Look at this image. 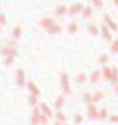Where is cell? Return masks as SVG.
<instances>
[{
    "instance_id": "24",
    "label": "cell",
    "mask_w": 118,
    "mask_h": 125,
    "mask_svg": "<svg viewBox=\"0 0 118 125\" xmlns=\"http://www.w3.org/2000/svg\"><path fill=\"white\" fill-rule=\"evenodd\" d=\"M81 120H82L81 116H76V117H74V121H76V123H81Z\"/></svg>"
},
{
    "instance_id": "9",
    "label": "cell",
    "mask_w": 118,
    "mask_h": 125,
    "mask_svg": "<svg viewBox=\"0 0 118 125\" xmlns=\"http://www.w3.org/2000/svg\"><path fill=\"white\" fill-rule=\"evenodd\" d=\"M65 12H66V7H65V5H61V7H58L57 10H56V13H57V15H64Z\"/></svg>"
},
{
    "instance_id": "18",
    "label": "cell",
    "mask_w": 118,
    "mask_h": 125,
    "mask_svg": "<svg viewBox=\"0 0 118 125\" xmlns=\"http://www.w3.org/2000/svg\"><path fill=\"white\" fill-rule=\"evenodd\" d=\"M93 4H94V7H97V8H101L102 7V1H101V0H93Z\"/></svg>"
},
{
    "instance_id": "28",
    "label": "cell",
    "mask_w": 118,
    "mask_h": 125,
    "mask_svg": "<svg viewBox=\"0 0 118 125\" xmlns=\"http://www.w3.org/2000/svg\"><path fill=\"white\" fill-rule=\"evenodd\" d=\"M100 116H101V117H106V109H102L101 115H100Z\"/></svg>"
},
{
    "instance_id": "6",
    "label": "cell",
    "mask_w": 118,
    "mask_h": 125,
    "mask_svg": "<svg viewBox=\"0 0 118 125\" xmlns=\"http://www.w3.org/2000/svg\"><path fill=\"white\" fill-rule=\"evenodd\" d=\"M102 33H104V37L106 40H111V35H110V32L108 31V27L106 25H102Z\"/></svg>"
},
{
    "instance_id": "27",
    "label": "cell",
    "mask_w": 118,
    "mask_h": 125,
    "mask_svg": "<svg viewBox=\"0 0 118 125\" xmlns=\"http://www.w3.org/2000/svg\"><path fill=\"white\" fill-rule=\"evenodd\" d=\"M78 80H80V83H82L85 80V75H80L78 76Z\"/></svg>"
},
{
    "instance_id": "33",
    "label": "cell",
    "mask_w": 118,
    "mask_h": 125,
    "mask_svg": "<svg viewBox=\"0 0 118 125\" xmlns=\"http://www.w3.org/2000/svg\"><path fill=\"white\" fill-rule=\"evenodd\" d=\"M57 116H58V118H60V120H63V118H64V116H63V115H61V113H60V112H58V113H57Z\"/></svg>"
},
{
    "instance_id": "14",
    "label": "cell",
    "mask_w": 118,
    "mask_h": 125,
    "mask_svg": "<svg viewBox=\"0 0 118 125\" xmlns=\"http://www.w3.org/2000/svg\"><path fill=\"white\" fill-rule=\"evenodd\" d=\"M88 29H89V31L92 32L93 35H97V33H98V29H97V27H96V25H93V24L88 27Z\"/></svg>"
},
{
    "instance_id": "1",
    "label": "cell",
    "mask_w": 118,
    "mask_h": 125,
    "mask_svg": "<svg viewBox=\"0 0 118 125\" xmlns=\"http://www.w3.org/2000/svg\"><path fill=\"white\" fill-rule=\"evenodd\" d=\"M61 81H63L64 91H65L66 93H69V83H68V75L66 73H63V76H61Z\"/></svg>"
},
{
    "instance_id": "31",
    "label": "cell",
    "mask_w": 118,
    "mask_h": 125,
    "mask_svg": "<svg viewBox=\"0 0 118 125\" xmlns=\"http://www.w3.org/2000/svg\"><path fill=\"white\" fill-rule=\"evenodd\" d=\"M0 17H1V19H0V20H1V24H4V23H5V16H4V15H1Z\"/></svg>"
},
{
    "instance_id": "8",
    "label": "cell",
    "mask_w": 118,
    "mask_h": 125,
    "mask_svg": "<svg viewBox=\"0 0 118 125\" xmlns=\"http://www.w3.org/2000/svg\"><path fill=\"white\" fill-rule=\"evenodd\" d=\"M35 115H33V120H32V125H37V123H39V117H40V115H39V111H36L35 109Z\"/></svg>"
},
{
    "instance_id": "35",
    "label": "cell",
    "mask_w": 118,
    "mask_h": 125,
    "mask_svg": "<svg viewBox=\"0 0 118 125\" xmlns=\"http://www.w3.org/2000/svg\"><path fill=\"white\" fill-rule=\"evenodd\" d=\"M116 91H117V92H118V85H117V88H116Z\"/></svg>"
},
{
    "instance_id": "21",
    "label": "cell",
    "mask_w": 118,
    "mask_h": 125,
    "mask_svg": "<svg viewBox=\"0 0 118 125\" xmlns=\"http://www.w3.org/2000/svg\"><path fill=\"white\" fill-rule=\"evenodd\" d=\"M61 105H63V97H58L57 101H56V106H57V108H60Z\"/></svg>"
},
{
    "instance_id": "29",
    "label": "cell",
    "mask_w": 118,
    "mask_h": 125,
    "mask_svg": "<svg viewBox=\"0 0 118 125\" xmlns=\"http://www.w3.org/2000/svg\"><path fill=\"white\" fill-rule=\"evenodd\" d=\"M101 97H102V94H101V93H97L96 96H94V99H96V100H100Z\"/></svg>"
},
{
    "instance_id": "32",
    "label": "cell",
    "mask_w": 118,
    "mask_h": 125,
    "mask_svg": "<svg viewBox=\"0 0 118 125\" xmlns=\"http://www.w3.org/2000/svg\"><path fill=\"white\" fill-rule=\"evenodd\" d=\"M41 121H43V124H44V125L46 124V118L44 117V116H41Z\"/></svg>"
},
{
    "instance_id": "3",
    "label": "cell",
    "mask_w": 118,
    "mask_h": 125,
    "mask_svg": "<svg viewBox=\"0 0 118 125\" xmlns=\"http://www.w3.org/2000/svg\"><path fill=\"white\" fill-rule=\"evenodd\" d=\"M53 24H54V23H53V20L51 19V17H46V19H43V20H41V25L45 27V28H51Z\"/></svg>"
},
{
    "instance_id": "10",
    "label": "cell",
    "mask_w": 118,
    "mask_h": 125,
    "mask_svg": "<svg viewBox=\"0 0 118 125\" xmlns=\"http://www.w3.org/2000/svg\"><path fill=\"white\" fill-rule=\"evenodd\" d=\"M77 28H78L77 24H76V23H72V24H70L69 27H68V31H69L70 33H73V32H76V31H77Z\"/></svg>"
},
{
    "instance_id": "25",
    "label": "cell",
    "mask_w": 118,
    "mask_h": 125,
    "mask_svg": "<svg viewBox=\"0 0 118 125\" xmlns=\"http://www.w3.org/2000/svg\"><path fill=\"white\" fill-rule=\"evenodd\" d=\"M84 99L86 100V101H92V96H90V94H85Z\"/></svg>"
},
{
    "instance_id": "5",
    "label": "cell",
    "mask_w": 118,
    "mask_h": 125,
    "mask_svg": "<svg viewBox=\"0 0 118 125\" xmlns=\"http://www.w3.org/2000/svg\"><path fill=\"white\" fill-rule=\"evenodd\" d=\"M17 81H19V85L20 87H23L24 85V73H23V71L21 69H19L17 71Z\"/></svg>"
},
{
    "instance_id": "22",
    "label": "cell",
    "mask_w": 118,
    "mask_h": 125,
    "mask_svg": "<svg viewBox=\"0 0 118 125\" xmlns=\"http://www.w3.org/2000/svg\"><path fill=\"white\" fill-rule=\"evenodd\" d=\"M97 77H100V73H98V72H94V73H93V76H92V81H96Z\"/></svg>"
},
{
    "instance_id": "16",
    "label": "cell",
    "mask_w": 118,
    "mask_h": 125,
    "mask_svg": "<svg viewBox=\"0 0 118 125\" xmlns=\"http://www.w3.org/2000/svg\"><path fill=\"white\" fill-rule=\"evenodd\" d=\"M104 71H105V76H106V79H110V75H111V72H113V69H110V68L106 67Z\"/></svg>"
},
{
    "instance_id": "36",
    "label": "cell",
    "mask_w": 118,
    "mask_h": 125,
    "mask_svg": "<svg viewBox=\"0 0 118 125\" xmlns=\"http://www.w3.org/2000/svg\"><path fill=\"white\" fill-rule=\"evenodd\" d=\"M56 125H60V123H56Z\"/></svg>"
},
{
    "instance_id": "2",
    "label": "cell",
    "mask_w": 118,
    "mask_h": 125,
    "mask_svg": "<svg viewBox=\"0 0 118 125\" xmlns=\"http://www.w3.org/2000/svg\"><path fill=\"white\" fill-rule=\"evenodd\" d=\"M82 10H84V5L78 3V4H74V5L70 7L69 12H70V15H74V13H77V12H80V11H82Z\"/></svg>"
},
{
    "instance_id": "19",
    "label": "cell",
    "mask_w": 118,
    "mask_h": 125,
    "mask_svg": "<svg viewBox=\"0 0 118 125\" xmlns=\"http://www.w3.org/2000/svg\"><path fill=\"white\" fill-rule=\"evenodd\" d=\"M111 49H113V52H118V40L114 41V44L111 45Z\"/></svg>"
},
{
    "instance_id": "20",
    "label": "cell",
    "mask_w": 118,
    "mask_h": 125,
    "mask_svg": "<svg viewBox=\"0 0 118 125\" xmlns=\"http://www.w3.org/2000/svg\"><path fill=\"white\" fill-rule=\"evenodd\" d=\"M89 111H90V116H92V117H97V116H98V115H96V109H94V106H90Z\"/></svg>"
},
{
    "instance_id": "13",
    "label": "cell",
    "mask_w": 118,
    "mask_h": 125,
    "mask_svg": "<svg viewBox=\"0 0 118 125\" xmlns=\"http://www.w3.org/2000/svg\"><path fill=\"white\" fill-rule=\"evenodd\" d=\"M41 109H43V112L46 113V116H52V112L49 111V108L45 105V104H41Z\"/></svg>"
},
{
    "instance_id": "15",
    "label": "cell",
    "mask_w": 118,
    "mask_h": 125,
    "mask_svg": "<svg viewBox=\"0 0 118 125\" xmlns=\"http://www.w3.org/2000/svg\"><path fill=\"white\" fill-rule=\"evenodd\" d=\"M20 33H21V28H20V27H16V28H15V31H13V36L15 37H19Z\"/></svg>"
},
{
    "instance_id": "17",
    "label": "cell",
    "mask_w": 118,
    "mask_h": 125,
    "mask_svg": "<svg viewBox=\"0 0 118 125\" xmlns=\"http://www.w3.org/2000/svg\"><path fill=\"white\" fill-rule=\"evenodd\" d=\"M3 53H4V55H15V53H16V51H12V49L7 48V49L3 51Z\"/></svg>"
},
{
    "instance_id": "23",
    "label": "cell",
    "mask_w": 118,
    "mask_h": 125,
    "mask_svg": "<svg viewBox=\"0 0 118 125\" xmlns=\"http://www.w3.org/2000/svg\"><path fill=\"white\" fill-rule=\"evenodd\" d=\"M106 60H108V56H106V55L101 56V59H100V61H101V62H105Z\"/></svg>"
},
{
    "instance_id": "7",
    "label": "cell",
    "mask_w": 118,
    "mask_h": 125,
    "mask_svg": "<svg viewBox=\"0 0 118 125\" xmlns=\"http://www.w3.org/2000/svg\"><path fill=\"white\" fill-rule=\"evenodd\" d=\"M48 31L51 32V33H56V32H60L61 31V27L58 24H53L51 28H48Z\"/></svg>"
},
{
    "instance_id": "12",
    "label": "cell",
    "mask_w": 118,
    "mask_h": 125,
    "mask_svg": "<svg viewBox=\"0 0 118 125\" xmlns=\"http://www.w3.org/2000/svg\"><path fill=\"white\" fill-rule=\"evenodd\" d=\"M90 16H92V8L86 7L84 10V17H90Z\"/></svg>"
},
{
    "instance_id": "30",
    "label": "cell",
    "mask_w": 118,
    "mask_h": 125,
    "mask_svg": "<svg viewBox=\"0 0 118 125\" xmlns=\"http://www.w3.org/2000/svg\"><path fill=\"white\" fill-rule=\"evenodd\" d=\"M111 121H113V123H117V121H118V116H113V117H111Z\"/></svg>"
},
{
    "instance_id": "4",
    "label": "cell",
    "mask_w": 118,
    "mask_h": 125,
    "mask_svg": "<svg viewBox=\"0 0 118 125\" xmlns=\"http://www.w3.org/2000/svg\"><path fill=\"white\" fill-rule=\"evenodd\" d=\"M105 23H106V24H108L109 27H110V28L113 29V31H117V29H118V27H117L116 24H114L113 20H111L110 17L108 16V15H105Z\"/></svg>"
},
{
    "instance_id": "34",
    "label": "cell",
    "mask_w": 118,
    "mask_h": 125,
    "mask_svg": "<svg viewBox=\"0 0 118 125\" xmlns=\"http://www.w3.org/2000/svg\"><path fill=\"white\" fill-rule=\"evenodd\" d=\"M114 3H116V5H118V0H114Z\"/></svg>"
},
{
    "instance_id": "26",
    "label": "cell",
    "mask_w": 118,
    "mask_h": 125,
    "mask_svg": "<svg viewBox=\"0 0 118 125\" xmlns=\"http://www.w3.org/2000/svg\"><path fill=\"white\" fill-rule=\"evenodd\" d=\"M29 101H31V104H36V97L31 96V97H29Z\"/></svg>"
},
{
    "instance_id": "11",
    "label": "cell",
    "mask_w": 118,
    "mask_h": 125,
    "mask_svg": "<svg viewBox=\"0 0 118 125\" xmlns=\"http://www.w3.org/2000/svg\"><path fill=\"white\" fill-rule=\"evenodd\" d=\"M29 88H31V92H32V94H35V96H37L39 94V89H37V87H35L33 84H29Z\"/></svg>"
}]
</instances>
